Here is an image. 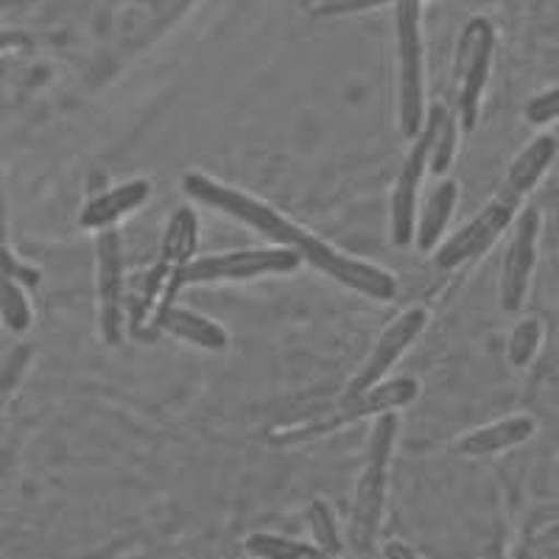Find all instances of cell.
Listing matches in <instances>:
<instances>
[{
	"mask_svg": "<svg viewBox=\"0 0 559 559\" xmlns=\"http://www.w3.org/2000/svg\"><path fill=\"white\" fill-rule=\"evenodd\" d=\"M182 188L193 199L207 204V207L222 210L227 216L258 229L261 236L272 238L274 243H283L286 249H294L302 261H308L319 272L336 280L338 286H347L358 294L381 299V302H386V299H392L397 294V280L389 272L338 252V249H333L331 243H324L319 236H311L308 229L297 227L286 216H280L277 210H272L269 204L258 202V199L247 197V193L236 191L229 185L216 182V179L204 177V174H188L182 179Z\"/></svg>",
	"mask_w": 559,
	"mask_h": 559,
	"instance_id": "obj_1",
	"label": "cell"
},
{
	"mask_svg": "<svg viewBox=\"0 0 559 559\" xmlns=\"http://www.w3.org/2000/svg\"><path fill=\"white\" fill-rule=\"evenodd\" d=\"M199 243V224L193 210H177L168 222L166 236H163V254L157 266L143 277L140 294L132 306V336L152 342L159 333L163 317L174 308V299L182 292L185 272L191 266Z\"/></svg>",
	"mask_w": 559,
	"mask_h": 559,
	"instance_id": "obj_2",
	"label": "cell"
},
{
	"mask_svg": "<svg viewBox=\"0 0 559 559\" xmlns=\"http://www.w3.org/2000/svg\"><path fill=\"white\" fill-rule=\"evenodd\" d=\"M419 394V383L414 378H394V381L378 383V386L367 389V392L356 394V397H342L338 406L324 408L317 417H308L302 423L283 431L272 433V442L277 445H292V442H306V439L324 437V433L338 431V428L356 423V419L369 417V414H386L394 408L408 406Z\"/></svg>",
	"mask_w": 559,
	"mask_h": 559,
	"instance_id": "obj_3",
	"label": "cell"
},
{
	"mask_svg": "<svg viewBox=\"0 0 559 559\" xmlns=\"http://www.w3.org/2000/svg\"><path fill=\"white\" fill-rule=\"evenodd\" d=\"M394 437H397V417L392 412L381 414L372 428L367 448V467L358 478L356 512H353V543L358 551H369L376 543L378 526L383 515V498H386V471L392 456Z\"/></svg>",
	"mask_w": 559,
	"mask_h": 559,
	"instance_id": "obj_4",
	"label": "cell"
},
{
	"mask_svg": "<svg viewBox=\"0 0 559 559\" xmlns=\"http://www.w3.org/2000/svg\"><path fill=\"white\" fill-rule=\"evenodd\" d=\"M394 7H397V57H401V132L406 138H417L426 127L419 0H394Z\"/></svg>",
	"mask_w": 559,
	"mask_h": 559,
	"instance_id": "obj_5",
	"label": "cell"
},
{
	"mask_svg": "<svg viewBox=\"0 0 559 559\" xmlns=\"http://www.w3.org/2000/svg\"><path fill=\"white\" fill-rule=\"evenodd\" d=\"M492 51H496V32H492V26L481 17L473 20L471 26L464 28L456 59V109L459 123H462L464 132H473V129H476L478 104H481V93L484 87H487Z\"/></svg>",
	"mask_w": 559,
	"mask_h": 559,
	"instance_id": "obj_6",
	"label": "cell"
},
{
	"mask_svg": "<svg viewBox=\"0 0 559 559\" xmlns=\"http://www.w3.org/2000/svg\"><path fill=\"white\" fill-rule=\"evenodd\" d=\"M521 199L523 197H518V193H512L509 188H503V191L498 193V197L492 199V202H489L487 207H484L481 213L467 224V227L459 229L456 236H451L442 247H439L437 258H433L437 266L439 269L462 266V263L473 261V258L487 252L503 229L512 224Z\"/></svg>",
	"mask_w": 559,
	"mask_h": 559,
	"instance_id": "obj_7",
	"label": "cell"
},
{
	"mask_svg": "<svg viewBox=\"0 0 559 559\" xmlns=\"http://www.w3.org/2000/svg\"><path fill=\"white\" fill-rule=\"evenodd\" d=\"M445 109L433 107L431 118L423 127V132L414 140L412 152H408L406 163H403V171L394 182L392 191V241L397 247H408L414 241V218H417V188L423 182V174H426L428 163H431V146L433 134H437L439 121H442Z\"/></svg>",
	"mask_w": 559,
	"mask_h": 559,
	"instance_id": "obj_8",
	"label": "cell"
},
{
	"mask_svg": "<svg viewBox=\"0 0 559 559\" xmlns=\"http://www.w3.org/2000/svg\"><path fill=\"white\" fill-rule=\"evenodd\" d=\"M302 263L294 249H247V252L210 254V258H193L185 283H218V280H249L261 274H286Z\"/></svg>",
	"mask_w": 559,
	"mask_h": 559,
	"instance_id": "obj_9",
	"label": "cell"
},
{
	"mask_svg": "<svg viewBox=\"0 0 559 559\" xmlns=\"http://www.w3.org/2000/svg\"><path fill=\"white\" fill-rule=\"evenodd\" d=\"M98 331L107 344H121L123 336V254L118 229L98 233Z\"/></svg>",
	"mask_w": 559,
	"mask_h": 559,
	"instance_id": "obj_10",
	"label": "cell"
},
{
	"mask_svg": "<svg viewBox=\"0 0 559 559\" xmlns=\"http://www.w3.org/2000/svg\"><path fill=\"white\" fill-rule=\"evenodd\" d=\"M426 322H428V313L423 311V308H412V311L401 313V317L394 319V322L386 328V333L378 338L376 349H372V356H369V361L364 364L361 372L353 378V383L347 386L344 397H356V394L378 386V383L386 378L389 369L397 364V358H401L403 353L412 347L414 338L423 333Z\"/></svg>",
	"mask_w": 559,
	"mask_h": 559,
	"instance_id": "obj_11",
	"label": "cell"
},
{
	"mask_svg": "<svg viewBox=\"0 0 559 559\" xmlns=\"http://www.w3.org/2000/svg\"><path fill=\"white\" fill-rule=\"evenodd\" d=\"M537 236H540V213L537 210H526L518 218L515 236L507 249L501 272V306L503 311L515 313L521 311L523 299L528 292V277L537 263Z\"/></svg>",
	"mask_w": 559,
	"mask_h": 559,
	"instance_id": "obj_12",
	"label": "cell"
},
{
	"mask_svg": "<svg viewBox=\"0 0 559 559\" xmlns=\"http://www.w3.org/2000/svg\"><path fill=\"white\" fill-rule=\"evenodd\" d=\"M148 197H152V185H148L146 179H132V182L127 185H118L112 191L93 199V202L82 210L79 224H82L84 229H98V233H102V229L112 227L121 216L132 213L134 207H140Z\"/></svg>",
	"mask_w": 559,
	"mask_h": 559,
	"instance_id": "obj_13",
	"label": "cell"
},
{
	"mask_svg": "<svg viewBox=\"0 0 559 559\" xmlns=\"http://www.w3.org/2000/svg\"><path fill=\"white\" fill-rule=\"evenodd\" d=\"M534 433V419L532 417H509L501 423H492L487 428L467 433L459 442V451L464 456H492V453L509 451V448L523 445Z\"/></svg>",
	"mask_w": 559,
	"mask_h": 559,
	"instance_id": "obj_14",
	"label": "cell"
},
{
	"mask_svg": "<svg viewBox=\"0 0 559 559\" xmlns=\"http://www.w3.org/2000/svg\"><path fill=\"white\" fill-rule=\"evenodd\" d=\"M557 152H559V143L551 138V134H543V138L534 140L532 146H528L526 152L512 163L503 188H509V191L518 193V197H526L534 185L540 182L543 174L548 171V166L554 163Z\"/></svg>",
	"mask_w": 559,
	"mask_h": 559,
	"instance_id": "obj_15",
	"label": "cell"
},
{
	"mask_svg": "<svg viewBox=\"0 0 559 559\" xmlns=\"http://www.w3.org/2000/svg\"><path fill=\"white\" fill-rule=\"evenodd\" d=\"M159 331L171 333V336L182 338V342H191L202 349H224L227 347V331L222 324H216L213 319L199 317V313L188 311V308H177L163 317Z\"/></svg>",
	"mask_w": 559,
	"mask_h": 559,
	"instance_id": "obj_16",
	"label": "cell"
},
{
	"mask_svg": "<svg viewBox=\"0 0 559 559\" xmlns=\"http://www.w3.org/2000/svg\"><path fill=\"white\" fill-rule=\"evenodd\" d=\"M456 202H459V185L453 182V179H448V182L433 188L431 199H428L417 227L419 252H431V247H437V241L442 238V233H445L448 222H451Z\"/></svg>",
	"mask_w": 559,
	"mask_h": 559,
	"instance_id": "obj_17",
	"label": "cell"
},
{
	"mask_svg": "<svg viewBox=\"0 0 559 559\" xmlns=\"http://www.w3.org/2000/svg\"><path fill=\"white\" fill-rule=\"evenodd\" d=\"M0 322L14 336H23V333L32 328L34 311L32 302L26 297V286L17 283L12 277H0Z\"/></svg>",
	"mask_w": 559,
	"mask_h": 559,
	"instance_id": "obj_18",
	"label": "cell"
},
{
	"mask_svg": "<svg viewBox=\"0 0 559 559\" xmlns=\"http://www.w3.org/2000/svg\"><path fill=\"white\" fill-rule=\"evenodd\" d=\"M247 548L249 554L261 559H328L322 548L277 537V534H252L247 540Z\"/></svg>",
	"mask_w": 559,
	"mask_h": 559,
	"instance_id": "obj_19",
	"label": "cell"
},
{
	"mask_svg": "<svg viewBox=\"0 0 559 559\" xmlns=\"http://www.w3.org/2000/svg\"><path fill=\"white\" fill-rule=\"evenodd\" d=\"M32 361H34V349L28 347V344L14 347L12 353L0 361V419H3V414H7L9 403H12L14 392H17L23 378H26Z\"/></svg>",
	"mask_w": 559,
	"mask_h": 559,
	"instance_id": "obj_20",
	"label": "cell"
},
{
	"mask_svg": "<svg viewBox=\"0 0 559 559\" xmlns=\"http://www.w3.org/2000/svg\"><path fill=\"white\" fill-rule=\"evenodd\" d=\"M540 322L537 319H523L512 331V338H509V361L515 364V367H526L534 358V353H537V347H540Z\"/></svg>",
	"mask_w": 559,
	"mask_h": 559,
	"instance_id": "obj_21",
	"label": "cell"
},
{
	"mask_svg": "<svg viewBox=\"0 0 559 559\" xmlns=\"http://www.w3.org/2000/svg\"><path fill=\"white\" fill-rule=\"evenodd\" d=\"M456 121L451 115H442L439 121L437 134H433V146H431V171L433 174H445L448 166L453 163V154H456Z\"/></svg>",
	"mask_w": 559,
	"mask_h": 559,
	"instance_id": "obj_22",
	"label": "cell"
},
{
	"mask_svg": "<svg viewBox=\"0 0 559 559\" xmlns=\"http://www.w3.org/2000/svg\"><path fill=\"white\" fill-rule=\"evenodd\" d=\"M308 515H311L313 537H317L319 548H322L324 554H338V551H342V540H338L336 521H333L328 503H324V501H313L311 503V512H308Z\"/></svg>",
	"mask_w": 559,
	"mask_h": 559,
	"instance_id": "obj_23",
	"label": "cell"
},
{
	"mask_svg": "<svg viewBox=\"0 0 559 559\" xmlns=\"http://www.w3.org/2000/svg\"><path fill=\"white\" fill-rule=\"evenodd\" d=\"M0 277H12V280H17V283H23V286L34 288V286H39L43 272H39L37 266H32V263L20 261L12 249L0 243Z\"/></svg>",
	"mask_w": 559,
	"mask_h": 559,
	"instance_id": "obj_24",
	"label": "cell"
},
{
	"mask_svg": "<svg viewBox=\"0 0 559 559\" xmlns=\"http://www.w3.org/2000/svg\"><path fill=\"white\" fill-rule=\"evenodd\" d=\"M383 3H392V0H308V9L317 14H349L383 7Z\"/></svg>",
	"mask_w": 559,
	"mask_h": 559,
	"instance_id": "obj_25",
	"label": "cell"
},
{
	"mask_svg": "<svg viewBox=\"0 0 559 559\" xmlns=\"http://www.w3.org/2000/svg\"><path fill=\"white\" fill-rule=\"evenodd\" d=\"M526 118H528V123H537V127H543V123H548V121H557L559 118V87L548 90V93L537 96L534 102H528Z\"/></svg>",
	"mask_w": 559,
	"mask_h": 559,
	"instance_id": "obj_26",
	"label": "cell"
},
{
	"mask_svg": "<svg viewBox=\"0 0 559 559\" xmlns=\"http://www.w3.org/2000/svg\"><path fill=\"white\" fill-rule=\"evenodd\" d=\"M534 546L540 548L543 554H559V526L548 528V532H543L537 540H534Z\"/></svg>",
	"mask_w": 559,
	"mask_h": 559,
	"instance_id": "obj_27",
	"label": "cell"
},
{
	"mask_svg": "<svg viewBox=\"0 0 559 559\" xmlns=\"http://www.w3.org/2000/svg\"><path fill=\"white\" fill-rule=\"evenodd\" d=\"M9 238V216H7V193H3V179H0V243L7 247Z\"/></svg>",
	"mask_w": 559,
	"mask_h": 559,
	"instance_id": "obj_28",
	"label": "cell"
},
{
	"mask_svg": "<svg viewBox=\"0 0 559 559\" xmlns=\"http://www.w3.org/2000/svg\"><path fill=\"white\" fill-rule=\"evenodd\" d=\"M386 559H419V557L408 546H403V543L394 540L386 546Z\"/></svg>",
	"mask_w": 559,
	"mask_h": 559,
	"instance_id": "obj_29",
	"label": "cell"
}]
</instances>
